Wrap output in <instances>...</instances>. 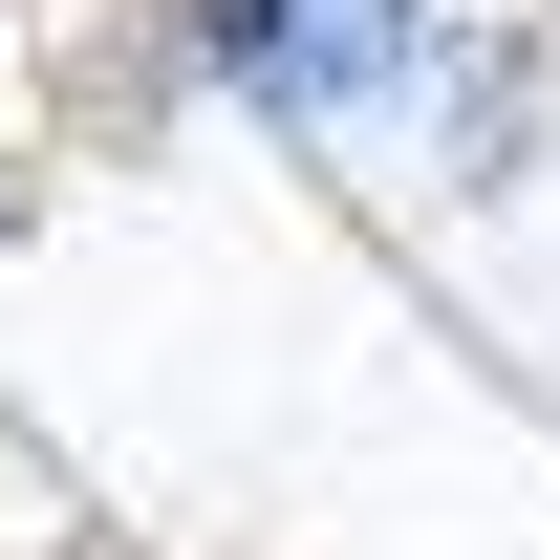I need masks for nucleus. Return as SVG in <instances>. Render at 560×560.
Instances as JSON below:
<instances>
[{
    "instance_id": "1",
    "label": "nucleus",
    "mask_w": 560,
    "mask_h": 560,
    "mask_svg": "<svg viewBox=\"0 0 560 560\" xmlns=\"http://www.w3.org/2000/svg\"><path fill=\"white\" fill-rule=\"evenodd\" d=\"M215 130H280V151H366V130H431V86L475 44V0H173Z\"/></svg>"
}]
</instances>
